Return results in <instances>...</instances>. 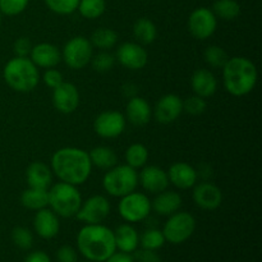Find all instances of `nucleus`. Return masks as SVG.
Masks as SVG:
<instances>
[{
	"instance_id": "ea45409f",
	"label": "nucleus",
	"mask_w": 262,
	"mask_h": 262,
	"mask_svg": "<svg viewBox=\"0 0 262 262\" xmlns=\"http://www.w3.org/2000/svg\"><path fill=\"white\" fill-rule=\"evenodd\" d=\"M42 81L46 86L50 87L51 90H54V89H56L58 86H60V84L64 82L63 74H61L59 71H56V69L49 68V69H46V72L43 73Z\"/></svg>"
},
{
	"instance_id": "dca6fc26",
	"label": "nucleus",
	"mask_w": 262,
	"mask_h": 262,
	"mask_svg": "<svg viewBox=\"0 0 262 262\" xmlns=\"http://www.w3.org/2000/svg\"><path fill=\"white\" fill-rule=\"evenodd\" d=\"M138 183H141L145 191L152 194H158L160 192L168 189L169 178L168 173L159 166L150 165L142 169L138 176Z\"/></svg>"
},
{
	"instance_id": "f704fd0d",
	"label": "nucleus",
	"mask_w": 262,
	"mask_h": 262,
	"mask_svg": "<svg viewBox=\"0 0 262 262\" xmlns=\"http://www.w3.org/2000/svg\"><path fill=\"white\" fill-rule=\"evenodd\" d=\"M45 4L56 14L68 15L76 12L79 0H45Z\"/></svg>"
},
{
	"instance_id": "a211bd4d",
	"label": "nucleus",
	"mask_w": 262,
	"mask_h": 262,
	"mask_svg": "<svg viewBox=\"0 0 262 262\" xmlns=\"http://www.w3.org/2000/svg\"><path fill=\"white\" fill-rule=\"evenodd\" d=\"M31 60L36 67L40 68H54L61 60V53L55 45L49 42H41L38 45L32 46L30 53Z\"/></svg>"
},
{
	"instance_id": "5701e85b",
	"label": "nucleus",
	"mask_w": 262,
	"mask_h": 262,
	"mask_svg": "<svg viewBox=\"0 0 262 262\" xmlns=\"http://www.w3.org/2000/svg\"><path fill=\"white\" fill-rule=\"evenodd\" d=\"M182 206L181 194L174 191H165L158 193L152 202H151V210L158 212L163 216H170L174 212L179 211Z\"/></svg>"
},
{
	"instance_id": "6ab92c4d",
	"label": "nucleus",
	"mask_w": 262,
	"mask_h": 262,
	"mask_svg": "<svg viewBox=\"0 0 262 262\" xmlns=\"http://www.w3.org/2000/svg\"><path fill=\"white\" fill-rule=\"evenodd\" d=\"M33 228H35L37 235L43 239H51L55 237L60 229L58 215L50 209H41L36 212L33 219Z\"/></svg>"
},
{
	"instance_id": "c9c22d12",
	"label": "nucleus",
	"mask_w": 262,
	"mask_h": 262,
	"mask_svg": "<svg viewBox=\"0 0 262 262\" xmlns=\"http://www.w3.org/2000/svg\"><path fill=\"white\" fill-rule=\"evenodd\" d=\"M12 241L20 250H30L33 245V235L27 228L17 227L12 230Z\"/></svg>"
},
{
	"instance_id": "9d476101",
	"label": "nucleus",
	"mask_w": 262,
	"mask_h": 262,
	"mask_svg": "<svg viewBox=\"0 0 262 262\" xmlns=\"http://www.w3.org/2000/svg\"><path fill=\"white\" fill-rule=\"evenodd\" d=\"M217 27V18L214 12L206 7L194 9L188 18V30L197 40L211 37Z\"/></svg>"
},
{
	"instance_id": "aec40b11",
	"label": "nucleus",
	"mask_w": 262,
	"mask_h": 262,
	"mask_svg": "<svg viewBox=\"0 0 262 262\" xmlns=\"http://www.w3.org/2000/svg\"><path fill=\"white\" fill-rule=\"evenodd\" d=\"M166 173H168L169 182L179 189H189L196 184L199 178L196 169L182 161L174 163Z\"/></svg>"
},
{
	"instance_id": "2f4dec72",
	"label": "nucleus",
	"mask_w": 262,
	"mask_h": 262,
	"mask_svg": "<svg viewBox=\"0 0 262 262\" xmlns=\"http://www.w3.org/2000/svg\"><path fill=\"white\" fill-rule=\"evenodd\" d=\"M105 9H106L105 0H79L78 8H77L82 17L87 19H96L100 15L104 14Z\"/></svg>"
},
{
	"instance_id": "c756f323",
	"label": "nucleus",
	"mask_w": 262,
	"mask_h": 262,
	"mask_svg": "<svg viewBox=\"0 0 262 262\" xmlns=\"http://www.w3.org/2000/svg\"><path fill=\"white\" fill-rule=\"evenodd\" d=\"M215 17L233 20L241 14V5L237 0H216L212 7Z\"/></svg>"
},
{
	"instance_id": "0eeeda50",
	"label": "nucleus",
	"mask_w": 262,
	"mask_h": 262,
	"mask_svg": "<svg viewBox=\"0 0 262 262\" xmlns=\"http://www.w3.org/2000/svg\"><path fill=\"white\" fill-rule=\"evenodd\" d=\"M196 229V220L189 212L177 211L170 215L168 222L161 230L165 238V242L171 245H181L191 238Z\"/></svg>"
},
{
	"instance_id": "a878e982",
	"label": "nucleus",
	"mask_w": 262,
	"mask_h": 262,
	"mask_svg": "<svg viewBox=\"0 0 262 262\" xmlns=\"http://www.w3.org/2000/svg\"><path fill=\"white\" fill-rule=\"evenodd\" d=\"M20 204L28 210L38 211L49 206V189L30 187L20 194Z\"/></svg>"
},
{
	"instance_id": "4468645a",
	"label": "nucleus",
	"mask_w": 262,
	"mask_h": 262,
	"mask_svg": "<svg viewBox=\"0 0 262 262\" xmlns=\"http://www.w3.org/2000/svg\"><path fill=\"white\" fill-rule=\"evenodd\" d=\"M183 113V100L174 94H168L161 97L154 109L155 119L161 124H170L176 122Z\"/></svg>"
},
{
	"instance_id": "412c9836",
	"label": "nucleus",
	"mask_w": 262,
	"mask_h": 262,
	"mask_svg": "<svg viewBox=\"0 0 262 262\" xmlns=\"http://www.w3.org/2000/svg\"><path fill=\"white\" fill-rule=\"evenodd\" d=\"M151 115H152V109H151L150 104L143 97H130L127 104V107H125V119L130 124L137 125V127L146 125L150 122Z\"/></svg>"
},
{
	"instance_id": "a18cd8bd",
	"label": "nucleus",
	"mask_w": 262,
	"mask_h": 262,
	"mask_svg": "<svg viewBox=\"0 0 262 262\" xmlns=\"http://www.w3.org/2000/svg\"><path fill=\"white\" fill-rule=\"evenodd\" d=\"M104 262H135L130 253L124 252H114L106 261Z\"/></svg>"
},
{
	"instance_id": "37998d69",
	"label": "nucleus",
	"mask_w": 262,
	"mask_h": 262,
	"mask_svg": "<svg viewBox=\"0 0 262 262\" xmlns=\"http://www.w3.org/2000/svg\"><path fill=\"white\" fill-rule=\"evenodd\" d=\"M56 258L59 262H78L77 251L71 246H61L56 251Z\"/></svg>"
},
{
	"instance_id": "9b49d317",
	"label": "nucleus",
	"mask_w": 262,
	"mask_h": 262,
	"mask_svg": "<svg viewBox=\"0 0 262 262\" xmlns=\"http://www.w3.org/2000/svg\"><path fill=\"white\" fill-rule=\"evenodd\" d=\"M110 214L109 200L101 194H95L86 201H82L81 207L76 214L79 222L86 224H101Z\"/></svg>"
},
{
	"instance_id": "7c9ffc66",
	"label": "nucleus",
	"mask_w": 262,
	"mask_h": 262,
	"mask_svg": "<svg viewBox=\"0 0 262 262\" xmlns=\"http://www.w3.org/2000/svg\"><path fill=\"white\" fill-rule=\"evenodd\" d=\"M148 160V150L142 143H133L125 151V161L130 168H143Z\"/></svg>"
},
{
	"instance_id": "2eb2a0df",
	"label": "nucleus",
	"mask_w": 262,
	"mask_h": 262,
	"mask_svg": "<svg viewBox=\"0 0 262 262\" xmlns=\"http://www.w3.org/2000/svg\"><path fill=\"white\" fill-rule=\"evenodd\" d=\"M53 104L58 112L71 114L79 106V92L73 83L63 82L53 90Z\"/></svg>"
},
{
	"instance_id": "473e14b6",
	"label": "nucleus",
	"mask_w": 262,
	"mask_h": 262,
	"mask_svg": "<svg viewBox=\"0 0 262 262\" xmlns=\"http://www.w3.org/2000/svg\"><path fill=\"white\" fill-rule=\"evenodd\" d=\"M165 243V238L161 230L159 229H147L142 233L140 237V245L142 248L146 250L158 251Z\"/></svg>"
},
{
	"instance_id": "a19ab883",
	"label": "nucleus",
	"mask_w": 262,
	"mask_h": 262,
	"mask_svg": "<svg viewBox=\"0 0 262 262\" xmlns=\"http://www.w3.org/2000/svg\"><path fill=\"white\" fill-rule=\"evenodd\" d=\"M13 50H14L15 56H19V58H28L31 50H32L31 40L28 37L17 38L14 45H13Z\"/></svg>"
},
{
	"instance_id": "20e7f679",
	"label": "nucleus",
	"mask_w": 262,
	"mask_h": 262,
	"mask_svg": "<svg viewBox=\"0 0 262 262\" xmlns=\"http://www.w3.org/2000/svg\"><path fill=\"white\" fill-rule=\"evenodd\" d=\"M5 82L10 89L17 92H31L40 82V73L37 67L28 58L10 59L3 71Z\"/></svg>"
},
{
	"instance_id": "f03ea898",
	"label": "nucleus",
	"mask_w": 262,
	"mask_h": 262,
	"mask_svg": "<svg viewBox=\"0 0 262 262\" xmlns=\"http://www.w3.org/2000/svg\"><path fill=\"white\" fill-rule=\"evenodd\" d=\"M77 246L83 257L92 262L106 261L117 251L114 232L102 224H86L77 234Z\"/></svg>"
},
{
	"instance_id": "bb28decb",
	"label": "nucleus",
	"mask_w": 262,
	"mask_h": 262,
	"mask_svg": "<svg viewBox=\"0 0 262 262\" xmlns=\"http://www.w3.org/2000/svg\"><path fill=\"white\" fill-rule=\"evenodd\" d=\"M89 155L91 159L92 166H96V168L109 170L110 168L117 165V154L114 152L113 148L106 147V146H97V147L92 148Z\"/></svg>"
},
{
	"instance_id": "f3484780",
	"label": "nucleus",
	"mask_w": 262,
	"mask_h": 262,
	"mask_svg": "<svg viewBox=\"0 0 262 262\" xmlns=\"http://www.w3.org/2000/svg\"><path fill=\"white\" fill-rule=\"evenodd\" d=\"M193 201L202 210L211 211L217 209L223 202L222 189L210 182H202L194 187Z\"/></svg>"
},
{
	"instance_id": "6e6552de",
	"label": "nucleus",
	"mask_w": 262,
	"mask_h": 262,
	"mask_svg": "<svg viewBox=\"0 0 262 262\" xmlns=\"http://www.w3.org/2000/svg\"><path fill=\"white\" fill-rule=\"evenodd\" d=\"M92 56H94V46L90 42L89 38L83 36H76L71 38L64 45L63 53H61V59L64 63L74 71L83 69L84 67L89 66L91 63Z\"/></svg>"
},
{
	"instance_id": "ddd939ff",
	"label": "nucleus",
	"mask_w": 262,
	"mask_h": 262,
	"mask_svg": "<svg viewBox=\"0 0 262 262\" xmlns=\"http://www.w3.org/2000/svg\"><path fill=\"white\" fill-rule=\"evenodd\" d=\"M117 59L119 63L130 71L145 68L148 61V54L140 43L124 42L118 48Z\"/></svg>"
},
{
	"instance_id": "c85d7f7f",
	"label": "nucleus",
	"mask_w": 262,
	"mask_h": 262,
	"mask_svg": "<svg viewBox=\"0 0 262 262\" xmlns=\"http://www.w3.org/2000/svg\"><path fill=\"white\" fill-rule=\"evenodd\" d=\"M92 46L97 49H101V50H109V49L114 48L118 42V35L114 30L107 27H101L97 28L96 31H94V33L91 35V41Z\"/></svg>"
},
{
	"instance_id": "4c0bfd02",
	"label": "nucleus",
	"mask_w": 262,
	"mask_h": 262,
	"mask_svg": "<svg viewBox=\"0 0 262 262\" xmlns=\"http://www.w3.org/2000/svg\"><path fill=\"white\" fill-rule=\"evenodd\" d=\"M30 0H0V12L2 14L18 15L25 12Z\"/></svg>"
},
{
	"instance_id": "e433bc0d",
	"label": "nucleus",
	"mask_w": 262,
	"mask_h": 262,
	"mask_svg": "<svg viewBox=\"0 0 262 262\" xmlns=\"http://www.w3.org/2000/svg\"><path fill=\"white\" fill-rule=\"evenodd\" d=\"M91 64L95 71L100 72V73H105V72H109L114 67L115 56L113 54L107 53V51H101V53L92 56Z\"/></svg>"
},
{
	"instance_id": "f257e3e1",
	"label": "nucleus",
	"mask_w": 262,
	"mask_h": 262,
	"mask_svg": "<svg viewBox=\"0 0 262 262\" xmlns=\"http://www.w3.org/2000/svg\"><path fill=\"white\" fill-rule=\"evenodd\" d=\"M51 171L60 182L81 186L90 178L92 163L87 151L78 147H63L51 158Z\"/></svg>"
},
{
	"instance_id": "49530a36",
	"label": "nucleus",
	"mask_w": 262,
	"mask_h": 262,
	"mask_svg": "<svg viewBox=\"0 0 262 262\" xmlns=\"http://www.w3.org/2000/svg\"><path fill=\"white\" fill-rule=\"evenodd\" d=\"M0 25H2V12H0Z\"/></svg>"
},
{
	"instance_id": "cd10ccee",
	"label": "nucleus",
	"mask_w": 262,
	"mask_h": 262,
	"mask_svg": "<svg viewBox=\"0 0 262 262\" xmlns=\"http://www.w3.org/2000/svg\"><path fill=\"white\" fill-rule=\"evenodd\" d=\"M133 35L141 43L148 45L155 41L156 36H158V30L152 20H150L148 18H140L136 20L135 26H133Z\"/></svg>"
},
{
	"instance_id": "393cba45",
	"label": "nucleus",
	"mask_w": 262,
	"mask_h": 262,
	"mask_svg": "<svg viewBox=\"0 0 262 262\" xmlns=\"http://www.w3.org/2000/svg\"><path fill=\"white\" fill-rule=\"evenodd\" d=\"M117 250L124 253H133L140 245V235L137 230L129 224H123L114 232Z\"/></svg>"
},
{
	"instance_id": "72a5a7b5",
	"label": "nucleus",
	"mask_w": 262,
	"mask_h": 262,
	"mask_svg": "<svg viewBox=\"0 0 262 262\" xmlns=\"http://www.w3.org/2000/svg\"><path fill=\"white\" fill-rule=\"evenodd\" d=\"M205 60L212 68H223L225 63L228 61L229 56H228L227 51L223 48L217 45H211L205 50Z\"/></svg>"
},
{
	"instance_id": "c03bdc74",
	"label": "nucleus",
	"mask_w": 262,
	"mask_h": 262,
	"mask_svg": "<svg viewBox=\"0 0 262 262\" xmlns=\"http://www.w3.org/2000/svg\"><path fill=\"white\" fill-rule=\"evenodd\" d=\"M25 262H51V260L48 253L42 252V251H35L26 257Z\"/></svg>"
},
{
	"instance_id": "7ed1b4c3",
	"label": "nucleus",
	"mask_w": 262,
	"mask_h": 262,
	"mask_svg": "<svg viewBox=\"0 0 262 262\" xmlns=\"http://www.w3.org/2000/svg\"><path fill=\"white\" fill-rule=\"evenodd\" d=\"M257 68L245 56H233L223 67L225 90L233 96H246L257 83Z\"/></svg>"
},
{
	"instance_id": "1a4fd4ad",
	"label": "nucleus",
	"mask_w": 262,
	"mask_h": 262,
	"mask_svg": "<svg viewBox=\"0 0 262 262\" xmlns=\"http://www.w3.org/2000/svg\"><path fill=\"white\" fill-rule=\"evenodd\" d=\"M118 205L119 214L125 222L138 223L145 220L151 212V201L146 194L140 192H132L127 196L120 197Z\"/></svg>"
},
{
	"instance_id": "423d86ee",
	"label": "nucleus",
	"mask_w": 262,
	"mask_h": 262,
	"mask_svg": "<svg viewBox=\"0 0 262 262\" xmlns=\"http://www.w3.org/2000/svg\"><path fill=\"white\" fill-rule=\"evenodd\" d=\"M106 193L113 197H123L136 191L138 186V173L129 165H115L106 171L102 179Z\"/></svg>"
},
{
	"instance_id": "79ce46f5",
	"label": "nucleus",
	"mask_w": 262,
	"mask_h": 262,
	"mask_svg": "<svg viewBox=\"0 0 262 262\" xmlns=\"http://www.w3.org/2000/svg\"><path fill=\"white\" fill-rule=\"evenodd\" d=\"M135 262H161L160 256L158 255L156 251L146 250V248H141V250L135 251Z\"/></svg>"
},
{
	"instance_id": "58836bf2",
	"label": "nucleus",
	"mask_w": 262,
	"mask_h": 262,
	"mask_svg": "<svg viewBox=\"0 0 262 262\" xmlns=\"http://www.w3.org/2000/svg\"><path fill=\"white\" fill-rule=\"evenodd\" d=\"M207 104L204 97H200L197 95L187 97L183 101V112L189 115H201L206 110Z\"/></svg>"
},
{
	"instance_id": "39448f33",
	"label": "nucleus",
	"mask_w": 262,
	"mask_h": 262,
	"mask_svg": "<svg viewBox=\"0 0 262 262\" xmlns=\"http://www.w3.org/2000/svg\"><path fill=\"white\" fill-rule=\"evenodd\" d=\"M82 205V196L76 186L59 182L49 189V206L58 216H76Z\"/></svg>"
},
{
	"instance_id": "f8f14e48",
	"label": "nucleus",
	"mask_w": 262,
	"mask_h": 262,
	"mask_svg": "<svg viewBox=\"0 0 262 262\" xmlns=\"http://www.w3.org/2000/svg\"><path fill=\"white\" fill-rule=\"evenodd\" d=\"M125 124H127V119L122 113L107 110L97 115L94 122V129L100 137L115 138L119 137L124 132Z\"/></svg>"
},
{
	"instance_id": "de8ad7c7",
	"label": "nucleus",
	"mask_w": 262,
	"mask_h": 262,
	"mask_svg": "<svg viewBox=\"0 0 262 262\" xmlns=\"http://www.w3.org/2000/svg\"><path fill=\"white\" fill-rule=\"evenodd\" d=\"M83 262H92V261H89V260H87V261H83Z\"/></svg>"
},
{
	"instance_id": "4be33fe9",
	"label": "nucleus",
	"mask_w": 262,
	"mask_h": 262,
	"mask_svg": "<svg viewBox=\"0 0 262 262\" xmlns=\"http://www.w3.org/2000/svg\"><path fill=\"white\" fill-rule=\"evenodd\" d=\"M191 86L194 95L206 99V97L212 96L216 92L217 81L209 69H197L192 74Z\"/></svg>"
},
{
	"instance_id": "b1692460",
	"label": "nucleus",
	"mask_w": 262,
	"mask_h": 262,
	"mask_svg": "<svg viewBox=\"0 0 262 262\" xmlns=\"http://www.w3.org/2000/svg\"><path fill=\"white\" fill-rule=\"evenodd\" d=\"M26 179L30 187L48 189L53 182V171L42 161H35L27 168Z\"/></svg>"
}]
</instances>
